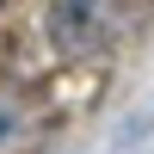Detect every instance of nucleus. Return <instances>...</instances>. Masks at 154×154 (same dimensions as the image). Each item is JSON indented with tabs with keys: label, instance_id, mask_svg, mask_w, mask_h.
Segmentation results:
<instances>
[{
	"label": "nucleus",
	"instance_id": "nucleus-1",
	"mask_svg": "<svg viewBox=\"0 0 154 154\" xmlns=\"http://www.w3.org/2000/svg\"><path fill=\"white\" fill-rule=\"evenodd\" d=\"M49 37L62 49H93L111 37V6L105 0H56L49 6Z\"/></svg>",
	"mask_w": 154,
	"mask_h": 154
},
{
	"label": "nucleus",
	"instance_id": "nucleus-2",
	"mask_svg": "<svg viewBox=\"0 0 154 154\" xmlns=\"http://www.w3.org/2000/svg\"><path fill=\"white\" fill-rule=\"evenodd\" d=\"M31 136H37L31 105H25L12 86H0V154H25V148H31Z\"/></svg>",
	"mask_w": 154,
	"mask_h": 154
}]
</instances>
